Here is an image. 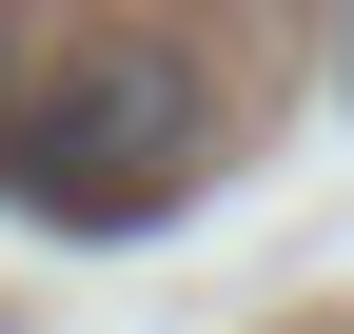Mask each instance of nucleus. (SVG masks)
<instances>
[{
  "label": "nucleus",
  "instance_id": "1",
  "mask_svg": "<svg viewBox=\"0 0 354 334\" xmlns=\"http://www.w3.org/2000/svg\"><path fill=\"white\" fill-rule=\"evenodd\" d=\"M197 177H216V79L177 59V39L99 20V39H59V59H20V99H0V197H20L39 236H138Z\"/></svg>",
  "mask_w": 354,
  "mask_h": 334
},
{
  "label": "nucleus",
  "instance_id": "2",
  "mask_svg": "<svg viewBox=\"0 0 354 334\" xmlns=\"http://www.w3.org/2000/svg\"><path fill=\"white\" fill-rule=\"evenodd\" d=\"M0 99H20V39H0Z\"/></svg>",
  "mask_w": 354,
  "mask_h": 334
}]
</instances>
